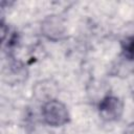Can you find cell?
Wrapping results in <instances>:
<instances>
[{
  "instance_id": "1",
  "label": "cell",
  "mask_w": 134,
  "mask_h": 134,
  "mask_svg": "<svg viewBox=\"0 0 134 134\" xmlns=\"http://www.w3.org/2000/svg\"><path fill=\"white\" fill-rule=\"evenodd\" d=\"M44 121L51 127H61L69 121V113L66 106L57 99L48 100L42 108Z\"/></svg>"
},
{
  "instance_id": "2",
  "label": "cell",
  "mask_w": 134,
  "mask_h": 134,
  "mask_svg": "<svg viewBox=\"0 0 134 134\" xmlns=\"http://www.w3.org/2000/svg\"><path fill=\"white\" fill-rule=\"evenodd\" d=\"M98 112L104 120L115 121L118 120L124 113V104L118 97L107 95L100 100L98 105Z\"/></svg>"
},
{
  "instance_id": "3",
  "label": "cell",
  "mask_w": 134,
  "mask_h": 134,
  "mask_svg": "<svg viewBox=\"0 0 134 134\" xmlns=\"http://www.w3.org/2000/svg\"><path fill=\"white\" fill-rule=\"evenodd\" d=\"M42 30L44 35L49 39L57 40L64 34V26L58 17L51 16V17H48L43 22Z\"/></svg>"
},
{
  "instance_id": "4",
  "label": "cell",
  "mask_w": 134,
  "mask_h": 134,
  "mask_svg": "<svg viewBox=\"0 0 134 134\" xmlns=\"http://www.w3.org/2000/svg\"><path fill=\"white\" fill-rule=\"evenodd\" d=\"M121 57L130 62H134V36L128 37L122 40Z\"/></svg>"
},
{
  "instance_id": "5",
  "label": "cell",
  "mask_w": 134,
  "mask_h": 134,
  "mask_svg": "<svg viewBox=\"0 0 134 134\" xmlns=\"http://www.w3.org/2000/svg\"><path fill=\"white\" fill-rule=\"evenodd\" d=\"M125 134H134V122L130 124L125 130Z\"/></svg>"
},
{
  "instance_id": "6",
  "label": "cell",
  "mask_w": 134,
  "mask_h": 134,
  "mask_svg": "<svg viewBox=\"0 0 134 134\" xmlns=\"http://www.w3.org/2000/svg\"><path fill=\"white\" fill-rule=\"evenodd\" d=\"M131 94H132V98H133V102H134V82L131 85Z\"/></svg>"
}]
</instances>
